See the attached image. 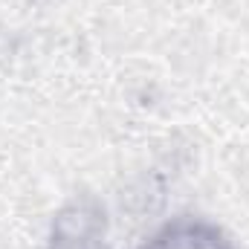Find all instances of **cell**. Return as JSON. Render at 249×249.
Here are the masks:
<instances>
[{
  "mask_svg": "<svg viewBox=\"0 0 249 249\" xmlns=\"http://www.w3.org/2000/svg\"><path fill=\"white\" fill-rule=\"evenodd\" d=\"M142 249H235L220 229L203 220H177L157 232Z\"/></svg>",
  "mask_w": 249,
  "mask_h": 249,
  "instance_id": "cell-1",
  "label": "cell"
}]
</instances>
